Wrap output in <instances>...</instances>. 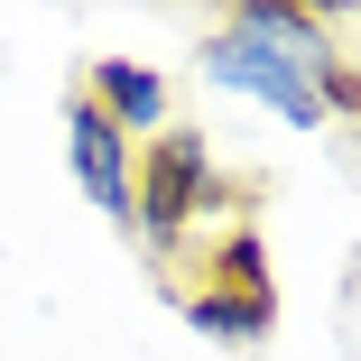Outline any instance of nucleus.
I'll use <instances>...</instances> for the list:
<instances>
[{"instance_id":"1","label":"nucleus","mask_w":361,"mask_h":361,"mask_svg":"<svg viewBox=\"0 0 361 361\" xmlns=\"http://www.w3.org/2000/svg\"><path fill=\"white\" fill-rule=\"evenodd\" d=\"M176 315L223 352H259L278 334V278H269V250L250 223H223V241L195 250V278L176 287Z\"/></svg>"},{"instance_id":"2","label":"nucleus","mask_w":361,"mask_h":361,"mask_svg":"<svg viewBox=\"0 0 361 361\" xmlns=\"http://www.w3.org/2000/svg\"><path fill=\"white\" fill-rule=\"evenodd\" d=\"M213 223V139L204 130H158L139 149V213H130V241L149 250L158 269H176L195 250V232Z\"/></svg>"},{"instance_id":"3","label":"nucleus","mask_w":361,"mask_h":361,"mask_svg":"<svg viewBox=\"0 0 361 361\" xmlns=\"http://www.w3.org/2000/svg\"><path fill=\"white\" fill-rule=\"evenodd\" d=\"M65 176H75V195L102 213V223L130 232V213H139V139L75 84L65 93Z\"/></svg>"},{"instance_id":"4","label":"nucleus","mask_w":361,"mask_h":361,"mask_svg":"<svg viewBox=\"0 0 361 361\" xmlns=\"http://www.w3.org/2000/svg\"><path fill=\"white\" fill-rule=\"evenodd\" d=\"M84 93L139 139V149H149L158 130H176V93H167V75H158L149 56H93L84 65Z\"/></svg>"},{"instance_id":"5","label":"nucleus","mask_w":361,"mask_h":361,"mask_svg":"<svg viewBox=\"0 0 361 361\" xmlns=\"http://www.w3.org/2000/svg\"><path fill=\"white\" fill-rule=\"evenodd\" d=\"M334 158H343V176H361V111L334 121Z\"/></svg>"},{"instance_id":"6","label":"nucleus","mask_w":361,"mask_h":361,"mask_svg":"<svg viewBox=\"0 0 361 361\" xmlns=\"http://www.w3.org/2000/svg\"><path fill=\"white\" fill-rule=\"evenodd\" d=\"M297 10H315V19L334 28V19H352V10H361V0H297Z\"/></svg>"}]
</instances>
